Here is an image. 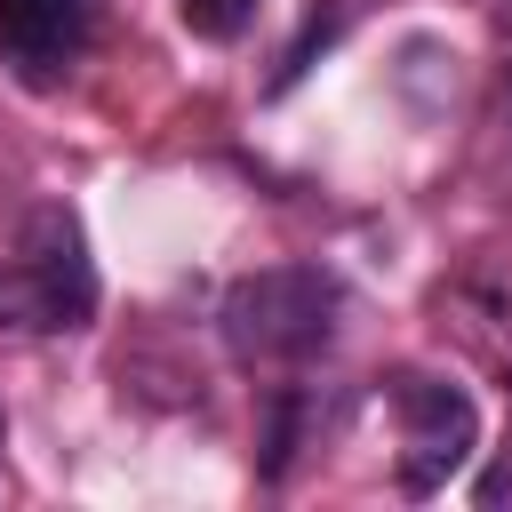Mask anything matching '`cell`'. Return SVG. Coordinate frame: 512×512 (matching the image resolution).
Returning a JSON list of instances; mask_svg holds the SVG:
<instances>
[{"label":"cell","mask_w":512,"mask_h":512,"mask_svg":"<svg viewBox=\"0 0 512 512\" xmlns=\"http://www.w3.org/2000/svg\"><path fill=\"white\" fill-rule=\"evenodd\" d=\"M0 328H56V320H48V296H40V280H32L16 256L0 264Z\"/></svg>","instance_id":"cell-5"},{"label":"cell","mask_w":512,"mask_h":512,"mask_svg":"<svg viewBox=\"0 0 512 512\" xmlns=\"http://www.w3.org/2000/svg\"><path fill=\"white\" fill-rule=\"evenodd\" d=\"M176 16L200 32V40H240L256 24V0H176Z\"/></svg>","instance_id":"cell-6"},{"label":"cell","mask_w":512,"mask_h":512,"mask_svg":"<svg viewBox=\"0 0 512 512\" xmlns=\"http://www.w3.org/2000/svg\"><path fill=\"white\" fill-rule=\"evenodd\" d=\"M96 8L104 0H0V56L24 80H48L96 40Z\"/></svg>","instance_id":"cell-4"},{"label":"cell","mask_w":512,"mask_h":512,"mask_svg":"<svg viewBox=\"0 0 512 512\" xmlns=\"http://www.w3.org/2000/svg\"><path fill=\"white\" fill-rule=\"evenodd\" d=\"M392 408H400V432H408V472H400V488L408 496H424V488H440L464 456H472V440H480V416H472V400L456 392V384H440V376H392Z\"/></svg>","instance_id":"cell-2"},{"label":"cell","mask_w":512,"mask_h":512,"mask_svg":"<svg viewBox=\"0 0 512 512\" xmlns=\"http://www.w3.org/2000/svg\"><path fill=\"white\" fill-rule=\"evenodd\" d=\"M16 264L40 280L56 328H88V320H96V264H88V240H80V224H72L64 208H32V216H24Z\"/></svg>","instance_id":"cell-3"},{"label":"cell","mask_w":512,"mask_h":512,"mask_svg":"<svg viewBox=\"0 0 512 512\" xmlns=\"http://www.w3.org/2000/svg\"><path fill=\"white\" fill-rule=\"evenodd\" d=\"M336 336V280L320 264H272L224 288V344L248 368H296Z\"/></svg>","instance_id":"cell-1"}]
</instances>
